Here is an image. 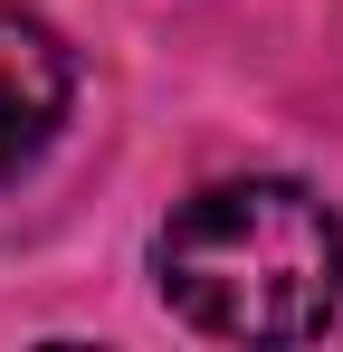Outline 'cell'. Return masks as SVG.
I'll return each mask as SVG.
<instances>
[{
  "instance_id": "obj_2",
  "label": "cell",
  "mask_w": 343,
  "mask_h": 352,
  "mask_svg": "<svg viewBox=\"0 0 343 352\" xmlns=\"http://www.w3.org/2000/svg\"><path fill=\"white\" fill-rule=\"evenodd\" d=\"M76 105V58L39 10L0 0V181H19Z\"/></svg>"
},
{
  "instance_id": "obj_1",
  "label": "cell",
  "mask_w": 343,
  "mask_h": 352,
  "mask_svg": "<svg viewBox=\"0 0 343 352\" xmlns=\"http://www.w3.org/2000/svg\"><path fill=\"white\" fill-rule=\"evenodd\" d=\"M153 286L210 343H315L343 314V219L286 172L210 181L163 219Z\"/></svg>"
}]
</instances>
